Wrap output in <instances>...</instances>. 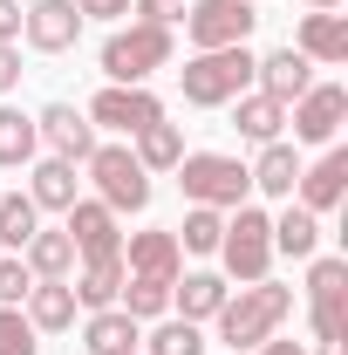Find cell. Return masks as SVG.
Here are the masks:
<instances>
[{"mask_svg":"<svg viewBox=\"0 0 348 355\" xmlns=\"http://www.w3.org/2000/svg\"><path fill=\"white\" fill-rule=\"evenodd\" d=\"M253 48H212V55H191L184 69H177V89H184V103L191 110H218V103H232V96H246L253 83Z\"/></svg>","mask_w":348,"mask_h":355,"instance_id":"cell-2","label":"cell"},{"mask_svg":"<svg viewBox=\"0 0 348 355\" xmlns=\"http://www.w3.org/2000/svg\"><path fill=\"white\" fill-rule=\"evenodd\" d=\"M143 355H205V335H198V321H164L143 342Z\"/></svg>","mask_w":348,"mask_h":355,"instance_id":"cell-31","label":"cell"},{"mask_svg":"<svg viewBox=\"0 0 348 355\" xmlns=\"http://www.w3.org/2000/svg\"><path fill=\"white\" fill-rule=\"evenodd\" d=\"M89 355H137V342H143V321H130L123 308H96L82 328Z\"/></svg>","mask_w":348,"mask_h":355,"instance_id":"cell-16","label":"cell"},{"mask_svg":"<svg viewBox=\"0 0 348 355\" xmlns=\"http://www.w3.org/2000/svg\"><path fill=\"white\" fill-rule=\"evenodd\" d=\"M314 246H321V219H314L307 205H287V212L273 219V253H294V260H314Z\"/></svg>","mask_w":348,"mask_h":355,"instance_id":"cell-25","label":"cell"},{"mask_svg":"<svg viewBox=\"0 0 348 355\" xmlns=\"http://www.w3.org/2000/svg\"><path fill=\"white\" fill-rule=\"evenodd\" d=\"M246 178H253L260 191H273V198H294V178H301L294 144H280V137H273V144H260V164H253Z\"/></svg>","mask_w":348,"mask_h":355,"instance_id":"cell-23","label":"cell"},{"mask_svg":"<svg viewBox=\"0 0 348 355\" xmlns=\"http://www.w3.org/2000/svg\"><path fill=\"white\" fill-rule=\"evenodd\" d=\"M21 35V0H0V48H14Z\"/></svg>","mask_w":348,"mask_h":355,"instance_id":"cell-38","label":"cell"},{"mask_svg":"<svg viewBox=\"0 0 348 355\" xmlns=\"http://www.w3.org/2000/svg\"><path fill=\"white\" fill-rule=\"evenodd\" d=\"M28 198H35V212H69V205H76V164L42 157V164H35V184H28Z\"/></svg>","mask_w":348,"mask_h":355,"instance_id":"cell-21","label":"cell"},{"mask_svg":"<svg viewBox=\"0 0 348 355\" xmlns=\"http://www.w3.org/2000/svg\"><path fill=\"white\" fill-rule=\"evenodd\" d=\"M82 116L103 123V130L137 137V130H150V123H164V103H157L143 83H110V89H96V103H89Z\"/></svg>","mask_w":348,"mask_h":355,"instance_id":"cell-8","label":"cell"},{"mask_svg":"<svg viewBox=\"0 0 348 355\" xmlns=\"http://www.w3.org/2000/svg\"><path fill=\"white\" fill-rule=\"evenodd\" d=\"M123 253H103V260H82V280H76V308H116V294H123Z\"/></svg>","mask_w":348,"mask_h":355,"instance_id":"cell-17","label":"cell"},{"mask_svg":"<svg viewBox=\"0 0 348 355\" xmlns=\"http://www.w3.org/2000/svg\"><path fill=\"white\" fill-rule=\"evenodd\" d=\"M218 232H225V219H218L212 205H191L184 225H177V246L184 253H218Z\"/></svg>","mask_w":348,"mask_h":355,"instance_id":"cell-30","label":"cell"},{"mask_svg":"<svg viewBox=\"0 0 348 355\" xmlns=\"http://www.w3.org/2000/svg\"><path fill=\"white\" fill-rule=\"evenodd\" d=\"M294 314V287H273V280H253L239 294H225V308L212 314L225 349H260L266 335H280V321Z\"/></svg>","mask_w":348,"mask_h":355,"instance_id":"cell-1","label":"cell"},{"mask_svg":"<svg viewBox=\"0 0 348 355\" xmlns=\"http://www.w3.org/2000/svg\"><path fill=\"white\" fill-rule=\"evenodd\" d=\"M35 116H21V110H0V164H28L35 157Z\"/></svg>","mask_w":348,"mask_h":355,"instance_id":"cell-29","label":"cell"},{"mask_svg":"<svg viewBox=\"0 0 348 355\" xmlns=\"http://www.w3.org/2000/svg\"><path fill=\"white\" fill-rule=\"evenodd\" d=\"M14 83H21V55H14V48H0V96H7Z\"/></svg>","mask_w":348,"mask_h":355,"instance_id":"cell-39","label":"cell"},{"mask_svg":"<svg viewBox=\"0 0 348 355\" xmlns=\"http://www.w3.org/2000/svg\"><path fill=\"white\" fill-rule=\"evenodd\" d=\"M28 321H35V335L76 328V287L69 280H35L28 287Z\"/></svg>","mask_w":348,"mask_h":355,"instance_id":"cell-18","label":"cell"},{"mask_svg":"<svg viewBox=\"0 0 348 355\" xmlns=\"http://www.w3.org/2000/svg\"><path fill=\"white\" fill-rule=\"evenodd\" d=\"M232 130L253 137V144H273V137L287 130V103H273V96H232Z\"/></svg>","mask_w":348,"mask_h":355,"instance_id":"cell-20","label":"cell"},{"mask_svg":"<svg viewBox=\"0 0 348 355\" xmlns=\"http://www.w3.org/2000/svg\"><path fill=\"white\" fill-rule=\"evenodd\" d=\"M294 184H301V205H307V212L342 205V191H348V150H328V157H321V164H307Z\"/></svg>","mask_w":348,"mask_h":355,"instance_id":"cell-15","label":"cell"},{"mask_svg":"<svg viewBox=\"0 0 348 355\" xmlns=\"http://www.w3.org/2000/svg\"><path fill=\"white\" fill-rule=\"evenodd\" d=\"M246 7H260V0H246Z\"/></svg>","mask_w":348,"mask_h":355,"instance_id":"cell-43","label":"cell"},{"mask_svg":"<svg viewBox=\"0 0 348 355\" xmlns=\"http://www.w3.org/2000/svg\"><path fill=\"white\" fill-rule=\"evenodd\" d=\"M177 21H184V35H191L198 55H212V48H239L260 14L246 0H191V14H177Z\"/></svg>","mask_w":348,"mask_h":355,"instance_id":"cell-7","label":"cell"},{"mask_svg":"<svg viewBox=\"0 0 348 355\" xmlns=\"http://www.w3.org/2000/svg\"><path fill=\"white\" fill-rule=\"evenodd\" d=\"M260 355H307V342H280V335H266Z\"/></svg>","mask_w":348,"mask_h":355,"instance_id":"cell-40","label":"cell"},{"mask_svg":"<svg viewBox=\"0 0 348 355\" xmlns=\"http://www.w3.org/2000/svg\"><path fill=\"white\" fill-rule=\"evenodd\" d=\"M137 355H143V349H137Z\"/></svg>","mask_w":348,"mask_h":355,"instance_id":"cell-44","label":"cell"},{"mask_svg":"<svg viewBox=\"0 0 348 355\" xmlns=\"http://www.w3.org/2000/svg\"><path fill=\"white\" fill-rule=\"evenodd\" d=\"M335 294H348V260H314L307 266V301H335Z\"/></svg>","mask_w":348,"mask_h":355,"instance_id":"cell-33","label":"cell"},{"mask_svg":"<svg viewBox=\"0 0 348 355\" xmlns=\"http://www.w3.org/2000/svg\"><path fill=\"white\" fill-rule=\"evenodd\" d=\"M307 321H314V342H342V335H348V294H335V301H307Z\"/></svg>","mask_w":348,"mask_h":355,"instance_id":"cell-34","label":"cell"},{"mask_svg":"<svg viewBox=\"0 0 348 355\" xmlns=\"http://www.w3.org/2000/svg\"><path fill=\"white\" fill-rule=\"evenodd\" d=\"M116 301H123V314H130V321H157V314L171 308V280H137V273H130Z\"/></svg>","mask_w":348,"mask_h":355,"instance_id":"cell-28","label":"cell"},{"mask_svg":"<svg viewBox=\"0 0 348 355\" xmlns=\"http://www.w3.org/2000/svg\"><path fill=\"white\" fill-rule=\"evenodd\" d=\"M76 14L82 21H116V14H130V0H76Z\"/></svg>","mask_w":348,"mask_h":355,"instance_id":"cell-37","label":"cell"},{"mask_svg":"<svg viewBox=\"0 0 348 355\" xmlns=\"http://www.w3.org/2000/svg\"><path fill=\"white\" fill-rule=\"evenodd\" d=\"M21 260L35 280H69V266H76V239L69 232H35L28 246H21Z\"/></svg>","mask_w":348,"mask_h":355,"instance_id":"cell-22","label":"cell"},{"mask_svg":"<svg viewBox=\"0 0 348 355\" xmlns=\"http://www.w3.org/2000/svg\"><path fill=\"white\" fill-rule=\"evenodd\" d=\"M62 232L76 239V253H82V260L123 253V225H116V212H110L103 198H76V205H69V225H62Z\"/></svg>","mask_w":348,"mask_h":355,"instance_id":"cell-11","label":"cell"},{"mask_svg":"<svg viewBox=\"0 0 348 355\" xmlns=\"http://www.w3.org/2000/svg\"><path fill=\"white\" fill-rule=\"evenodd\" d=\"M35 232H42L35 198H28V191H0V253H21Z\"/></svg>","mask_w":348,"mask_h":355,"instance_id":"cell-26","label":"cell"},{"mask_svg":"<svg viewBox=\"0 0 348 355\" xmlns=\"http://www.w3.org/2000/svg\"><path fill=\"white\" fill-rule=\"evenodd\" d=\"M0 355H42V342H35V321L21 308H0Z\"/></svg>","mask_w":348,"mask_h":355,"instance_id":"cell-32","label":"cell"},{"mask_svg":"<svg viewBox=\"0 0 348 355\" xmlns=\"http://www.w3.org/2000/svg\"><path fill=\"white\" fill-rule=\"evenodd\" d=\"M82 164H89L96 198H103L110 212H143V205H150V171L130 157V144H96Z\"/></svg>","mask_w":348,"mask_h":355,"instance_id":"cell-6","label":"cell"},{"mask_svg":"<svg viewBox=\"0 0 348 355\" xmlns=\"http://www.w3.org/2000/svg\"><path fill=\"white\" fill-rule=\"evenodd\" d=\"M21 35H28V48H42V55H69L76 35H82V14H76V0H35L21 14Z\"/></svg>","mask_w":348,"mask_h":355,"instance_id":"cell-10","label":"cell"},{"mask_svg":"<svg viewBox=\"0 0 348 355\" xmlns=\"http://www.w3.org/2000/svg\"><path fill=\"white\" fill-rule=\"evenodd\" d=\"M314 355H348V349H342V342H314Z\"/></svg>","mask_w":348,"mask_h":355,"instance_id":"cell-41","label":"cell"},{"mask_svg":"<svg viewBox=\"0 0 348 355\" xmlns=\"http://www.w3.org/2000/svg\"><path fill=\"white\" fill-rule=\"evenodd\" d=\"M157 69H171V28H157V21L116 28L103 42V76L110 83H150Z\"/></svg>","mask_w":348,"mask_h":355,"instance_id":"cell-3","label":"cell"},{"mask_svg":"<svg viewBox=\"0 0 348 355\" xmlns=\"http://www.w3.org/2000/svg\"><path fill=\"white\" fill-rule=\"evenodd\" d=\"M137 14H143V21H157V28H171L177 14H184V0H130Z\"/></svg>","mask_w":348,"mask_h":355,"instance_id":"cell-36","label":"cell"},{"mask_svg":"<svg viewBox=\"0 0 348 355\" xmlns=\"http://www.w3.org/2000/svg\"><path fill=\"white\" fill-rule=\"evenodd\" d=\"M287 110H294V137L301 144H335V130H342V116H348V89L321 83V89H307V96H294Z\"/></svg>","mask_w":348,"mask_h":355,"instance_id":"cell-12","label":"cell"},{"mask_svg":"<svg viewBox=\"0 0 348 355\" xmlns=\"http://www.w3.org/2000/svg\"><path fill=\"white\" fill-rule=\"evenodd\" d=\"M177 184H184V198L191 205H212V212H225V205H246V164L239 157H225V150H184L177 157Z\"/></svg>","mask_w":348,"mask_h":355,"instance_id":"cell-4","label":"cell"},{"mask_svg":"<svg viewBox=\"0 0 348 355\" xmlns=\"http://www.w3.org/2000/svg\"><path fill=\"white\" fill-rule=\"evenodd\" d=\"M307 7H314V14H335V7H342V0H307Z\"/></svg>","mask_w":348,"mask_h":355,"instance_id":"cell-42","label":"cell"},{"mask_svg":"<svg viewBox=\"0 0 348 355\" xmlns=\"http://www.w3.org/2000/svg\"><path fill=\"white\" fill-rule=\"evenodd\" d=\"M225 294H232V287H225L218 273H184V287L171 280V301L184 308V321H212V314L225 308Z\"/></svg>","mask_w":348,"mask_h":355,"instance_id":"cell-24","label":"cell"},{"mask_svg":"<svg viewBox=\"0 0 348 355\" xmlns=\"http://www.w3.org/2000/svg\"><path fill=\"white\" fill-rule=\"evenodd\" d=\"M35 137H42L62 164H82L89 150H96V123H89L76 103H48L42 116H35Z\"/></svg>","mask_w":348,"mask_h":355,"instance_id":"cell-9","label":"cell"},{"mask_svg":"<svg viewBox=\"0 0 348 355\" xmlns=\"http://www.w3.org/2000/svg\"><path fill=\"white\" fill-rule=\"evenodd\" d=\"M253 76H260V96L294 103V96H307V89H314V62H307L301 48H273V55H260V62H253Z\"/></svg>","mask_w":348,"mask_h":355,"instance_id":"cell-13","label":"cell"},{"mask_svg":"<svg viewBox=\"0 0 348 355\" xmlns=\"http://www.w3.org/2000/svg\"><path fill=\"white\" fill-rule=\"evenodd\" d=\"M28 287H35V273H28V260L0 253V308H21V301H28Z\"/></svg>","mask_w":348,"mask_h":355,"instance_id":"cell-35","label":"cell"},{"mask_svg":"<svg viewBox=\"0 0 348 355\" xmlns=\"http://www.w3.org/2000/svg\"><path fill=\"white\" fill-rule=\"evenodd\" d=\"M218 253H225V273L232 280H266V266H273V219H266L260 205H232V219L218 232Z\"/></svg>","mask_w":348,"mask_h":355,"instance_id":"cell-5","label":"cell"},{"mask_svg":"<svg viewBox=\"0 0 348 355\" xmlns=\"http://www.w3.org/2000/svg\"><path fill=\"white\" fill-rule=\"evenodd\" d=\"M294 48L307 62H348V21L342 14H307L294 28Z\"/></svg>","mask_w":348,"mask_h":355,"instance_id":"cell-19","label":"cell"},{"mask_svg":"<svg viewBox=\"0 0 348 355\" xmlns=\"http://www.w3.org/2000/svg\"><path fill=\"white\" fill-rule=\"evenodd\" d=\"M143 171H177V157H184V130L177 123H150V130H137V150H130Z\"/></svg>","mask_w":348,"mask_h":355,"instance_id":"cell-27","label":"cell"},{"mask_svg":"<svg viewBox=\"0 0 348 355\" xmlns=\"http://www.w3.org/2000/svg\"><path fill=\"white\" fill-rule=\"evenodd\" d=\"M177 266H184L177 232H130V246H123V273H137V280H177Z\"/></svg>","mask_w":348,"mask_h":355,"instance_id":"cell-14","label":"cell"}]
</instances>
